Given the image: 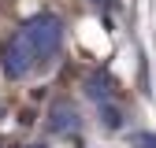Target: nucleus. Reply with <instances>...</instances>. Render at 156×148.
Masks as SVG:
<instances>
[{
  "mask_svg": "<svg viewBox=\"0 0 156 148\" xmlns=\"http://www.w3.org/2000/svg\"><path fill=\"white\" fill-rule=\"evenodd\" d=\"M15 37L30 48L34 63H37V67H45L52 56L60 52V45H63V22H60L56 15H34V18H30V22L19 30Z\"/></svg>",
  "mask_w": 156,
  "mask_h": 148,
  "instance_id": "obj_1",
  "label": "nucleus"
},
{
  "mask_svg": "<svg viewBox=\"0 0 156 148\" xmlns=\"http://www.w3.org/2000/svg\"><path fill=\"white\" fill-rule=\"evenodd\" d=\"M108 85H112V82L104 78V74H93V78L86 82V92H89V96H93L97 104H108V92H112Z\"/></svg>",
  "mask_w": 156,
  "mask_h": 148,
  "instance_id": "obj_3",
  "label": "nucleus"
},
{
  "mask_svg": "<svg viewBox=\"0 0 156 148\" xmlns=\"http://www.w3.org/2000/svg\"><path fill=\"white\" fill-rule=\"evenodd\" d=\"M0 148H4V141H0Z\"/></svg>",
  "mask_w": 156,
  "mask_h": 148,
  "instance_id": "obj_7",
  "label": "nucleus"
},
{
  "mask_svg": "<svg viewBox=\"0 0 156 148\" xmlns=\"http://www.w3.org/2000/svg\"><path fill=\"white\" fill-rule=\"evenodd\" d=\"M101 115H104V126H108V130H119V126H123V111H119V107L101 104Z\"/></svg>",
  "mask_w": 156,
  "mask_h": 148,
  "instance_id": "obj_4",
  "label": "nucleus"
},
{
  "mask_svg": "<svg viewBox=\"0 0 156 148\" xmlns=\"http://www.w3.org/2000/svg\"><path fill=\"white\" fill-rule=\"evenodd\" d=\"M78 126H82V119H78V107L71 100H56L48 107V130H52V133L67 137V133H74Z\"/></svg>",
  "mask_w": 156,
  "mask_h": 148,
  "instance_id": "obj_2",
  "label": "nucleus"
},
{
  "mask_svg": "<svg viewBox=\"0 0 156 148\" xmlns=\"http://www.w3.org/2000/svg\"><path fill=\"white\" fill-rule=\"evenodd\" d=\"M134 148H156V133H149V130H138V133L130 137Z\"/></svg>",
  "mask_w": 156,
  "mask_h": 148,
  "instance_id": "obj_5",
  "label": "nucleus"
},
{
  "mask_svg": "<svg viewBox=\"0 0 156 148\" xmlns=\"http://www.w3.org/2000/svg\"><path fill=\"white\" fill-rule=\"evenodd\" d=\"M30 148H48V144H30Z\"/></svg>",
  "mask_w": 156,
  "mask_h": 148,
  "instance_id": "obj_6",
  "label": "nucleus"
}]
</instances>
